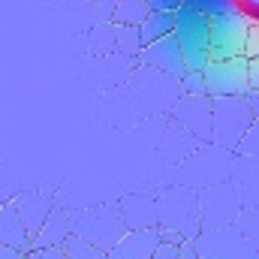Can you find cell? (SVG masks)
Masks as SVG:
<instances>
[{"label":"cell","instance_id":"obj_1","mask_svg":"<svg viewBox=\"0 0 259 259\" xmlns=\"http://www.w3.org/2000/svg\"><path fill=\"white\" fill-rule=\"evenodd\" d=\"M69 214V235H78L103 250H109L124 232L127 223L121 217V205H97V208H81V211H66Z\"/></svg>","mask_w":259,"mask_h":259},{"label":"cell","instance_id":"obj_2","mask_svg":"<svg viewBox=\"0 0 259 259\" xmlns=\"http://www.w3.org/2000/svg\"><path fill=\"white\" fill-rule=\"evenodd\" d=\"M175 39L178 49L184 55V66L187 69H205L211 61V18L202 15L199 9L190 6H178L175 9Z\"/></svg>","mask_w":259,"mask_h":259},{"label":"cell","instance_id":"obj_3","mask_svg":"<svg viewBox=\"0 0 259 259\" xmlns=\"http://www.w3.org/2000/svg\"><path fill=\"white\" fill-rule=\"evenodd\" d=\"M157 226L175 229L184 238L199 235V193L196 187L175 184L157 196Z\"/></svg>","mask_w":259,"mask_h":259},{"label":"cell","instance_id":"obj_4","mask_svg":"<svg viewBox=\"0 0 259 259\" xmlns=\"http://www.w3.org/2000/svg\"><path fill=\"white\" fill-rule=\"evenodd\" d=\"M256 118L250 115L244 97H211V145L235 154L241 136Z\"/></svg>","mask_w":259,"mask_h":259},{"label":"cell","instance_id":"obj_5","mask_svg":"<svg viewBox=\"0 0 259 259\" xmlns=\"http://www.w3.org/2000/svg\"><path fill=\"white\" fill-rule=\"evenodd\" d=\"M196 193H199V232L238 223V217L244 211V202H241V193L232 181L223 178V181L205 184Z\"/></svg>","mask_w":259,"mask_h":259},{"label":"cell","instance_id":"obj_6","mask_svg":"<svg viewBox=\"0 0 259 259\" xmlns=\"http://www.w3.org/2000/svg\"><path fill=\"white\" fill-rule=\"evenodd\" d=\"M199 259H259V250L244 238L238 223L217 226V229H202L193 238Z\"/></svg>","mask_w":259,"mask_h":259},{"label":"cell","instance_id":"obj_7","mask_svg":"<svg viewBox=\"0 0 259 259\" xmlns=\"http://www.w3.org/2000/svg\"><path fill=\"white\" fill-rule=\"evenodd\" d=\"M205 78V94L208 97H241L250 84H247V58L235 55V58H223V61H208L202 69Z\"/></svg>","mask_w":259,"mask_h":259},{"label":"cell","instance_id":"obj_8","mask_svg":"<svg viewBox=\"0 0 259 259\" xmlns=\"http://www.w3.org/2000/svg\"><path fill=\"white\" fill-rule=\"evenodd\" d=\"M247 27H250V18L241 9L214 15L211 18V61H223V58L244 55Z\"/></svg>","mask_w":259,"mask_h":259},{"label":"cell","instance_id":"obj_9","mask_svg":"<svg viewBox=\"0 0 259 259\" xmlns=\"http://www.w3.org/2000/svg\"><path fill=\"white\" fill-rule=\"evenodd\" d=\"M172 118L178 130H187L196 142L211 145V97H178L172 106Z\"/></svg>","mask_w":259,"mask_h":259},{"label":"cell","instance_id":"obj_10","mask_svg":"<svg viewBox=\"0 0 259 259\" xmlns=\"http://www.w3.org/2000/svg\"><path fill=\"white\" fill-rule=\"evenodd\" d=\"M136 61H139L142 66L157 69V72H166V75H172V78H181V75L187 72L184 55H181V49H178L175 33H169V36H163V39H154V42L142 46V52H139Z\"/></svg>","mask_w":259,"mask_h":259},{"label":"cell","instance_id":"obj_11","mask_svg":"<svg viewBox=\"0 0 259 259\" xmlns=\"http://www.w3.org/2000/svg\"><path fill=\"white\" fill-rule=\"evenodd\" d=\"M160 244V229L148 226V229H127L109 250L106 259H151L154 247Z\"/></svg>","mask_w":259,"mask_h":259},{"label":"cell","instance_id":"obj_12","mask_svg":"<svg viewBox=\"0 0 259 259\" xmlns=\"http://www.w3.org/2000/svg\"><path fill=\"white\" fill-rule=\"evenodd\" d=\"M0 241L21 250V253H30V244H33V238H30V232H27V226H24L12 199L0 205Z\"/></svg>","mask_w":259,"mask_h":259},{"label":"cell","instance_id":"obj_13","mask_svg":"<svg viewBox=\"0 0 259 259\" xmlns=\"http://www.w3.org/2000/svg\"><path fill=\"white\" fill-rule=\"evenodd\" d=\"M66 238H69V214H66L64 208L52 205V211L46 214L42 226L33 232L30 250H36V247H64Z\"/></svg>","mask_w":259,"mask_h":259},{"label":"cell","instance_id":"obj_14","mask_svg":"<svg viewBox=\"0 0 259 259\" xmlns=\"http://www.w3.org/2000/svg\"><path fill=\"white\" fill-rule=\"evenodd\" d=\"M118 205H121V217H124L127 229L157 226V199H151V196H127Z\"/></svg>","mask_w":259,"mask_h":259},{"label":"cell","instance_id":"obj_15","mask_svg":"<svg viewBox=\"0 0 259 259\" xmlns=\"http://www.w3.org/2000/svg\"><path fill=\"white\" fill-rule=\"evenodd\" d=\"M175 30V9H151L145 15V21L139 24V36H142V46L154 42V39H163Z\"/></svg>","mask_w":259,"mask_h":259},{"label":"cell","instance_id":"obj_16","mask_svg":"<svg viewBox=\"0 0 259 259\" xmlns=\"http://www.w3.org/2000/svg\"><path fill=\"white\" fill-rule=\"evenodd\" d=\"M148 12H151V6L145 0H118L115 9H112V15H109V21L112 24H136L139 27Z\"/></svg>","mask_w":259,"mask_h":259},{"label":"cell","instance_id":"obj_17","mask_svg":"<svg viewBox=\"0 0 259 259\" xmlns=\"http://www.w3.org/2000/svg\"><path fill=\"white\" fill-rule=\"evenodd\" d=\"M115 52L124 58H139L142 52V36L136 24H115Z\"/></svg>","mask_w":259,"mask_h":259},{"label":"cell","instance_id":"obj_18","mask_svg":"<svg viewBox=\"0 0 259 259\" xmlns=\"http://www.w3.org/2000/svg\"><path fill=\"white\" fill-rule=\"evenodd\" d=\"M64 250H66V259H106V250L78 238V235H69L64 241Z\"/></svg>","mask_w":259,"mask_h":259},{"label":"cell","instance_id":"obj_19","mask_svg":"<svg viewBox=\"0 0 259 259\" xmlns=\"http://www.w3.org/2000/svg\"><path fill=\"white\" fill-rule=\"evenodd\" d=\"M181 6H190V9H199L202 15L214 18V15H223V12H235V0H181Z\"/></svg>","mask_w":259,"mask_h":259},{"label":"cell","instance_id":"obj_20","mask_svg":"<svg viewBox=\"0 0 259 259\" xmlns=\"http://www.w3.org/2000/svg\"><path fill=\"white\" fill-rule=\"evenodd\" d=\"M238 226H241L244 238H247V241H250V244L259 250V205H253V208H244V211H241Z\"/></svg>","mask_w":259,"mask_h":259},{"label":"cell","instance_id":"obj_21","mask_svg":"<svg viewBox=\"0 0 259 259\" xmlns=\"http://www.w3.org/2000/svg\"><path fill=\"white\" fill-rule=\"evenodd\" d=\"M178 91H181L184 97H208V94H205V78H202L199 69H187V72L178 78Z\"/></svg>","mask_w":259,"mask_h":259},{"label":"cell","instance_id":"obj_22","mask_svg":"<svg viewBox=\"0 0 259 259\" xmlns=\"http://www.w3.org/2000/svg\"><path fill=\"white\" fill-rule=\"evenodd\" d=\"M235 157H259V121H253L247 133L241 136L238 148H235Z\"/></svg>","mask_w":259,"mask_h":259},{"label":"cell","instance_id":"obj_23","mask_svg":"<svg viewBox=\"0 0 259 259\" xmlns=\"http://www.w3.org/2000/svg\"><path fill=\"white\" fill-rule=\"evenodd\" d=\"M244 58H259V21H250L247 27V39H244Z\"/></svg>","mask_w":259,"mask_h":259},{"label":"cell","instance_id":"obj_24","mask_svg":"<svg viewBox=\"0 0 259 259\" xmlns=\"http://www.w3.org/2000/svg\"><path fill=\"white\" fill-rule=\"evenodd\" d=\"M27 259H66V250L64 247H36L27 253Z\"/></svg>","mask_w":259,"mask_h":259},{"label":"cell","instance_id":"obj_25","mask_svg":"<svg viewBox=\"0 0 259 259\" xmlns=\"http://www.w3.org/2000/svg\"><path fill=\"white\" fill-rule=\"evenodd\" d=\"M151 259H178V244H166V241H160V244L154 247Z\"/></svg>","mask_w":259,"mask_h":259},{"label":"cell","instance_id":"obj_26","mask_svg":"<svg viewBox=\"0 0 259 259\" xmlns=\"http://www.w3.org/2000/svg\"><path fill=\"white\" fill-rule=\"evenodd\" d=\"M235 6H238L250 21H259V0H235Z\"/></svg>","mask_w":259,"mask_h":259},{"label":"cell","instance_id":"obj_27","mask_svg":"<svg viewBox=\"0 0 259 259\" xmlns=\"http://www.w3.org/2000/svg\"><path fill=\"white\" fill-rule=\"evenodd\" d=\"M241 97H244V103H247L250 115H253V118L259 121V91H256V88H247V91H244Z\"/></svg>","mask_w":259,"mask_h":259},{"label":"cell","instance_id":"obj_28","mask_svg":"<svg viewBox=\"0 0 259 259\" xmlns=\"http://www.w3.org/2000/svg\"><path fill=\"white\" fill-rule=\"evenodd\" d=\"M12 193H15L12 178H6V172L0 169V205H3V202H9V199H12Z\"/></svg>","mask_w":259,"mask_h":259},{"label":"cell","instance_id":"obj_29","mask_svg":"<svg viewBox=\"0 0 259 259\" xmlns=\"http://www.w3.org/2000/svg\"><path fill=\"white\" fill-rule=\"evenodd\" d=\"M178 259H199V250H196L193 238H187V241L178 244Z\"/></svg>","mask_w":259,"mask_h":259},{"label":"cell","instance_id":"obj_30","mask_svg":"<svg viewBox=\"0 0 259 259\" xmlns=\"http://www.w3.org/2000/svg\"><path fill=\"white\" fill-rule=\"evenodd\" d=\"M247 84L259 91V58H250L247 61Z\"/></svg>","mask_w":259,"mask_h":259},{"label":"cell","instance_id":"obj_31","mask_svg":"<svg viewBox=\"0 0 259 259\" xmlns=\"http://www.w3.org/2000/svg\"><path fill=\"white\" fill-rule=\"evenodd\" d=\"M160 229V226H157ZM160 241H166V244H181V241H187L181 232H175V229H160Z\"/></svg>","mask_w":259,"mask_h":259},{"label":"cell","instance_id":"obj_32","mask_svg":"<svg viewBox=\"0 0 259 259\" xmlns=\"http://www.w3.org/2000/svg\"><path fill=\"white\" fill-rule=\"evenodd\" d=\"M94 3H97V9H100V18L109 21V15H112V9H115L118 0H94Z\"/></svg>","mask_w":259,"mask_h":259},{"label":"cell","instance_id":"obj_33","mask_svg":"<svg viewBox=\"0 0 259 259\" xmlns=\"http://www.w3.org/2000/svg\"><path fill=\"white\" fill-rule=\"evenodd\" d=\"M151 9H178L181 6V0H145Z\"/></svg>","mask_w":259,"mask_h":259},{"label":"cell","instance_id":"obj_34","mask_svg":"<svg viewBox=\"0 0 259 259\" xmlns=\"http://www.w3.org/2000/svg\"><path fill=\"white\" fill-rule=\"evenodd\" d=\"M27 253H21V250H15V247H9V244H3L0 241V259H24Z\"/></svg>","mask_w":259,"mask_h":259},{"label":"cell","instance_id":"obj_35","mask_svg":"<svg viewBox=\"0 0 259 259\" xmlns=\"http://www.w3.org/2000/svg\"><path fill=\"white\" fill-rule=\"evenodd\" d=\"M24 259H27V256H24Z\"/></svg>","mask_w":259,"mask_h":259}]
</instances>
